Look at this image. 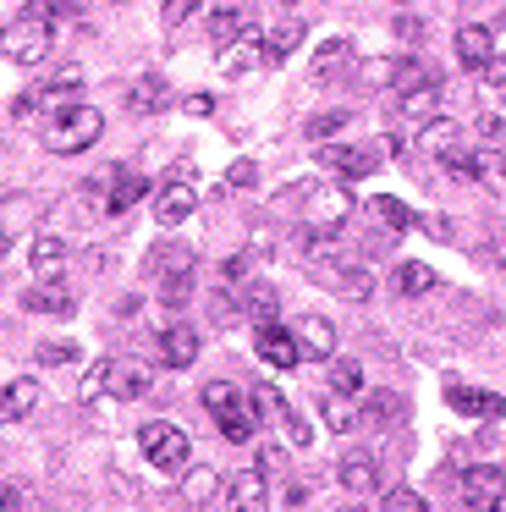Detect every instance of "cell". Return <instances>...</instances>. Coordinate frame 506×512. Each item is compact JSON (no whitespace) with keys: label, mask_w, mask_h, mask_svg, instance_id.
<instances>
[{"label":"cell","mask_w":506,"mask_h":512,"mask_svg":"<svg viewBox=\"0 0 506 512\" xmlns=\"http://www.w3.org/2000/svg\"><path fill=\"white\" fill-rule=\"evenodd\" d=\"M0 56L17 61V67H39V61L50 56V23H44V17H28V12H22L17 23L0 28Z\"/></svg>","instance_id":"cell-4"},{"label":"cell","mask_w":506,"mask_h":512,"mask_svg":"<svg viewBox=\"0 0 506 512\" xmlns=\"http://www.w3.org/2000/svg\"><path fill=\"white\" fill-rule=\"evenodd\" d=\"M446 402H451L457 413H468V419H506V397L479 391V386H451Z\"/></svg>","instance_id":"cell-13"},{"label":"cell","mask_w":506,"mask_h":512,"mask_svg":"<svg viewBox=\"0 0 506 512\" xmlns=\"http://www.w3.org/2000/svg\"><path fill=\"white\" fill-rule=\"evenodd\" d=\"M325 287L330 292H341V298H352V303H363L374 292V276L363 265H330L325 270Z\"/></svg>","instance_id":"cell-21"},{"label":"cell","mask_w":506,"mask_h":512,"mask_svg":"<svg viewBox=\"0 0 506 512\" xmlns=\"http://www.w3.org/2000/svg\"><path fill=\"white\" fill-rule=\"evenodd\" d=\"M341 485H347L352 496H374V485H380V457L374 452H347L341 457Z\"/></svg>","instance_id":"cell-19"},{"label":"cell","mask_w":506,"mask_h":512,"mask_svg":"<svg viewBox=\"0 0 506 512\" xmlns=\"http://www.w3.org/2000/svg\"><path fill=\"white\" fill-rule=\"evenodd\" d=\"M138 446H143V457H149L160 474H182L187 457H193L187 435L176 430V424H165V419H149V424H143V430H138Z\"/></svg>","instance_id":"cell-5"},{"label":"cell","mask_w":506,"mask_h":512,"mask_svg":"<svg viewBox=\"0 0 506 512\" xmlns=\"http://www.w3.org/2000/svg\"><path fill=\"white\" fill-rule=\"evenodd\" d=\"M209 34L220 39V45H231V39L248 34V12H237V6H220L215 17H209Z\"/></svg>","instance_id":"cell-34"},{"label":"cell","mask_w":506,"mask_h":512,"mask_svg":"<svg viewBox=\"0 0 506 512\" xmlns=\"http://www.w3.org/2000/svg\"><path fill=\"white\" fill-rule=\"evenodd\" d=\"M292 331H297V347H303V358H325V364H330V353H336V325H330L325 314H303Z\"/></svg>","instance_id":"cell-12"},{"label":"cell","mask_w":506,"mask_h":512,"mask_svg":"<svg viewBox=\"0 0 506 512\" xmlns=\"http://www.w3.org/2000/svg\"><path fill=\"white\" fill-rule=\"evenodd\" d=\"M281 430L292 435V446H308V441H314V430L303 424V413H297V408H281Z\"/></svg>","instance_id":"cell-45"},{"label":"cell","mask_w":506,"mask_h":512,"mask_svg":"<svg viewBox=\"0 0 506 512\" xmlns=\"http://www.w3.org/2000/svg\"><path fill=\"white\" fill-rule=\"evenodd\" d=\"M325 424H330L336 435H347V430H358V424H363V413H358V408H352V402L336 391V397H325Z\"/></svg>","instance_id":"cell-37"},{"label":"cell","mask_w":506,"mask_h":512,"mask_svg":"<svg viewBox=\"0 0 506 512\" xmlns=\"http://www.w3.org/2000/svg\"><path fill=\"white\" fill-rule=\"evenodd\" d=\"M6 507H28V490H17V485H0V512Z\"/></svg>","instance_id":"cell-50"},{"label":"cell","mask_w":506,"mask_h":512,"mask_svg":"<svg viewBox=\"0 0 506 512\" xmlns=\"http://www.w3.org/2000/svg\"><path fill=\"white\" fill-rule=\"evenodd\" d=\"M319 160H325L336 177H347V182H358V177H374L380 171V149L374 144H330V149H319Z\"/></svg>","instance_id":"cell-8"},{"label":"cell","mask_w":506,"mask_h":512,"mask_svg":"<svg viewBox=\"0 0 506 512\" xmlns=\"http://www.w3.org/2000/svg\"><path fill=\"white\" fill-rule=\"evenodd\" d=\"M215 424H220V435H226L231 446H242V441H253V424H259V413H253V402L242 397V402H231L226 413H215Z\"/></svg>","instance_id":"cell-26"},{"label":"cell","mask_w":506,"mask_h":512,"mask_svg":"<svg viewBox=\"0 0 506 512\" xmlns=\"http://www.w3.org/2000/svg\"><path fill=\"white\" fill-rule=\"evenodd\" d=\"M193 358H198V325H165L160 331V364L187 369Z\"/></svg>","instance_id":"cell-14"},{"label":"cell","mask_w":506,"mask_h":512,"mask_svg":"<svg viewBox=\"0 0 506 512\" xmlns=\"http://www.w3.org/2000/svg\"><path fill=\"white\" fill-rule=\"evenodd\" d=\"M11 254V232H6V221H0V259Z\"/></svg>","instance_id":"cell-54"},{"label":"cell","mask_w":506,"mask_h":512,"mask_svg":"<svg viewBox=\"0 0 506 512\" xmlns=\"http://www.w3.org/2000/svg\"><path fill=\"white\" fill-rule=\"evenodd\" d=\"M402 298H424L429 287H435V270L429 265H396V281H391Z\"/></svg>","instance_id":"cell-31"},{"label":"cell","mask_w":506,"mask_h":512,"mask_svg":"<svg viewBox=\"0 0 506 512\" xmlns=\"http://www.w3.org/2000/svg\"><path fill=\"white\" fill-rule=\"evenodd\" d=\"M380 507H385V512H424V507H429V501H424V496H418V490H391V496H385V501H380Z\"/></svg>","instance_id":"cell-44"},{"label":"cell","mask_w":506,"mask_h":512,"mask_svg":"<svg viewBox=\"0 0 506 512\" xmlns=\"http://www.w3.org/2000/svg\"><path fill=\"white\" fill-rule=\"evenodd\" d=\"M341 127H347V111H325V116H314V122H308V138H314V144H325V138H336Z\"/></svg>","instance_id":"cell-42"},{"label":"cell","mask_w":506,"mask_h":512,"mask_svg":"<svg viewBox=\"0 0 506 512\" xmlns=\"http://www.w3.org/2000/svg\"><path fill=\"white\" fill-rule=\"evenodd\" d=\"M193 210H198V188H193V182L176 177V182H165V188H154V221H160V226H182Z\"/></svg>","instance_id":"cell-10"},{"label":"cell","mask_w":506,"mask_h":512,"mask_svg":"<svg viewBox=\"0 0 506 512\" xmlns=\"http://www.w3.org/2000/svg\"><path fill=\"white\" fill-rule=\"evenodd\" d=\"M440 160H446V171H451V177H462V182H473V177L484 171V155H479V149H462V144L446 149Z\"/></svg>","instance_id":"cell-38"},{"label":"cell","mask_w":506,"mask_h":512,"mask_svg":"<svg viewBox=\"0 0 506 512\" xmlns=\"http://www.w3.org/2000/svg\"><path fill=\"white\" fill-rule=\"evenodd\" d=\"M182 501L187 507H215L220 501V474L215 468H182Z\"/></svg>","instance_id":"cell-22"},{"label":"cell","mask_w":506,"mask_h":512,"mask_svg":"<svg viewBox=\"0 0 506 512\" xmlns=\"http://www.w3.org/2000/svg\"><path fill=\"white\" fill-rule=\"evenodd\" d=\"M253 347H259V358L270 369H292L297 358H303V347H297V331H286L281 320H259V331H253Z\"/></svg>","instance_id":"cell-9"},{"label":"cell","mask_w":506,"mask_h":512,"mask_svg":"<svg viewBox=\"0 0 506 512\" xmlns=\"http://www.w3.org/2000/svg\"><path fill=\"white\" fill-rule=\"evenodd\" d=\"M77 12H83V0H28V17H44V23H61Z\"/></svg>","instance_id":"cell-39"},{"label":"cell","mask_w":506,"mask_h":512,"mask_svg":"<svg viewBox=\"0 0 506 512\" xmlns=\"http://www.w3.org/2000/svg\"><path fill=\"white\" fill-rule=\"evenodd\" d=\"M402 116H407L413 127L435 122V116H440V83L429 78V83H418V89H407V94H402Z\"/></svg>","instance_id":"cell-23"},{"label":"cell","mask_w":506,"mask_h":512,"mask_svg":"<svg viewBox=\"0 0 506 512\" xmlns=\"http://www.w3.org/2000/svg\"><path fill=\"white\" fill-rule=\"evenodd\" d=\"M396 34H402V39H418V34H424V23H413V17H402V23H396Z\"/></svg>","instance_id":"cell-53"},{"label":"cell","mask_w":506,"mask_h":512,"mask_svg":"<svg viewBox=\"0 0 506 512\" xmlns=\"http://www.w3.org/2000/svg\"><path fill=\"white\" fill-rule=\"evenodd\" d=\"M77 358H83V353H77L72 342H50V347H39V364H55V369H72Z\"/></svg>","instance_id":"cell-43"},{"label":"cell","mask_w":506,"mask_h":512,"mask_svg":"<svg viewBox=\"0 0 506 512\" xmlns=\"http://www.w3.org/2000/svg\"><path fill=\"white\" fill-rule=\"evenodd\" d=\"M248 402H253V408H259V419H275V424H281V408H286V402H281V397H275V391H270V386H259V391H253V397H248Z\"/></svg>","instance_id":"cell-46"},{"label":"cell","mask_w":506,"mask_h":512,"mask_svg":"<svg viewBox=\"0 0 506 512\" xmlns=\"http://www.w3.org/2000/svg\"><path fill=\"white\" fill-rule=\"evenodd\" d=\"M226 182L231 188H253V182H259V166H253V160H237V166L226 171Z\"/></svg>","instance_id":"cell-48"},{"label":"cell","mask_w":506,"mask_h":512,"mask_svg":"<svg viewBox=\"0 0 506 512\" xmlns=\"http://www.w3.org/2000/svg\"><path fill=\"white\" fill-rule=\"evenodd\" d=\"M77 94H83V72H55L50 83H44V89H33L28 100H17V116H33V111H55L61 116L66 105H77Z\"/></svg>","instance_id":"cell-7"},{"label":"cell","mask_w":506,"mask_h":512,"mask_svg":"<svg viewBox=\"0 0 506 512\" xmlns=\"http://www.w3.org/2000/svg\"><path fill=\"white\" fill-rule=\"evenodd\" d=\"M143 193H149V182H143V177H132V171H116V177H110V215L132 210Z\"/></svg>","instance_id":"cell-30"},{"label":"cell","mask_w":506,"mask_h":512,"mask_svg":"<svg viewBox=\"0 0 506 512\" xmlns=\"http://www.w3.org/2000/svg\"><path fill=\"white\" fill-rule=\"evenodd\" d=\"M396 6H407V0H396Z\"/></svg>","instance_id":"cell-57"},{"label":"cell","mask_w":506,"mask_h":512,"mask_svg":"<svg viewBox=\"0 0 506 512\" xmlns=\"http://www.w3.org/2000/svg\"><path fill=\"white\" fill-rule=\"evenodd\" d=\"M259 67H264V39H253V34L231 39V45L220 50V72H226V78H248V72H259Z\"/></svg>","instance_id":"cell-15"},{"label":"cell","mask_w":506,"mask_h":512,"mask_svg":"<svg viewBox=\"0 0 506 512\" xmlns=\"http://www.w3.org/2000/svg\"><path fill=\"white\" fill-rule=\"evenodd\" d=\"M462 144V133H457V122H446V116H435V122H424L418 127V149H424V155H446V149H457Z\"/></svg>","instance_id":"cell-28"},{"label":"cell","mask_w":506,"mask_h":512,"mask_svg":"<svg viewBox=\"0 0 506 512\" xmlns=\"http://www.w3.org/2000/svg\"><path fill=\"white\" fill-rule=\"evenodd\" d=\"M275 507H308V490H303V485H292L281 501H275Z\"/></svg>","instance_id":"cell-52"},{"label":"cell","mask_w":506,"mask_h":512,"mask_svg":"<svg viewBox=\"0 0 506 512\" xmlns=\"http://www.w3.org/2000/svg\"><path fill=\"white\" fill-rule=\"evenodd\" d=\"M149 386H154V369L138 364V358H105V364L88 375V391H105V397H116V402L143 397Z\"/></svg>","instance_id":"cell-3"},{"label":"cell","mask_w":506,"mask_h":512,"mask_svg":"<svg viewBox=\"0 0 506 512\" xmlns=\"http://www.w3.org/2000/svg\"><path fill=\"white\" fill-rule=\"evenodd\" d=\"M160 17H165V23H187V17H198V0H165V6H160Z\"/></svg>","instance_id":"cell-47"},{"label":"cell","mask_w":506,"mask_h":512,"mask_svg":"<svg viewBox=\"0 0 506 512\" xmlns=\"http://www.w3.org/2000/svg\"><path fill=\"white\" fill-rule=\"evenodd\" d=\"M358 413H363V424H396L402 419V397H396V391H374Z\"/></svg>","instance_id":"cell-33"},{"label":"cell","mask_w":506,"mask_h":512,"mask_svg":"<svg viewBox=\"0 0 506 512\" xmlns=\"http://www.w3.org/2000/svg\"><path fill=\"white\" fill-rule=\"evenodd\" d=\"M501 188H506V166H501Z\"/></svg>","instance_id":"cell-55"},{"label":"cell","mask_w":506,"mask_h":512,"mask_svg":"<svg viewBox=\"0 0 506 512\" xmlns=\"http://www.w3.org/2000/svg\"><path fill=\"white\" fill-rule=\"evenodd\" d=\"M127 105H132L138 116L160 111V105H165V83H160V78H138V83H132V94H127Z\"/></svg>","instance_id":"cell-36"},{"label":"cell","mask_w":506,"mask_h":512,"mask_svg":"<svg viewBox=\"0 0 506 512\" xmlns=\"http://www.w3.org/2000/svg\"><path fill=\"white\" fill-rule=\"evenodd\" d=\"M28 259H33V276H39V281H55L66 270V243H61V237H33Z\"/></svg>","instance_id":"cell-25"},{"label":"cell","mask_w":506,"mask_h":512,"mask_svg":"<svg viewBox=\"0 0 506 512\" xmlns=\"http://www.w3.org/2000/svg\"><path fill=\"white\" fill-rule=\"evenodd\" d=\"M347 61H352V45H347V39H330V45H319V56H314V78H319V83L336 78Z\"/></svg>","instance_id":"cell-32"},{"label":"cell","mask_w":506,"mask_h":512,"mask_svg":"<svg viewBox=\"0 0 506 512\" xmlns=\"http://www.w3.org/2000/svg\"><path fill=\"white\" fill-rule=\"evenodd\" d=\"M242 309H248L253 320H275V314H281V292H275L270 281H242Z\"/></svg>","instance_id":"cell-29"},{"label":"cell","mask_w":506,"mask_h":512,"mask_svg":"<svg viewBox=\"0 0 506 512\" xmlns=\"http://www.w3.org/2000/svg\"><path fill=\"white\" fill-rule=\"evenodd\" d=\"M154 281H160L165 303H187L193 298V281H198V254L187 243H165L154 254Z\"/></svg>","instance_id":"cell-2"},{"label":"cell","mask_w":506,"mask_h":512,"mask_svg":"<svg viewBox=\"0 0 506 512\" xmlns=\"http://www.w3.org/2000/svg\"><path fill=\"white\" fill-rule=\"evenodd\" d=\"M99 133H105V111L77 100L44 127V149H50V155H83V149L99 144Z\"/></svg>","instance_id":"cell-1"},{"label":"cell","mask_w":506,"mask_h":512,"mask_svg":"<svg viewBox=\"0 0 506 512\" xmlns=\"http://www.w3.org/2000/svg\"><path fill=\"white\" fill-rule=\"evenodd\" d=\"M352 199L341 188H303V232H341Z\"/></svg>","instance_id":"cell-6"},{"label":"cell","mask_w":506,"mask_h":512,"mask_svg":"<svg viewBox=\"0 0 506 512\" xmlns=\"http://www.w3.org/2000/svg\"><path fill=\"white\" fill-rule=\"evenodd\" d=\"M484 83H490L495 94H506V61H501V56H490V67H484Z\"/></svg>","instance_id":"cell-49"},{"label":"cell","mask_w":506,"mask_h":512,"mask_svg":"<svg viewBox=\"0 0 506 512\" xmlns=\"http://www.w3.org/2000/svg\"><path fill=\"white\" fill-rule=\"evenodd\" d=\"M22 309H28V314H61V320H66V314L77 309V298L61 287V281H33V287L22 292Z\"/></svg>","instance_id":"cell-16"},{"label":"cell","mask_w":506,"mask_h":512,"mask_svg":"<svg viewBox=\"0 0 506 512\" xmlns=\"http://www.w3.org/2000/svg\"><path fill=\"white\" fill-rule=\"evenodd\" d=\"M369 215L385 226V232H396V237H402V232H413V226H418V215L407 210L402 199H391V193H374V199H369Z\"/></svg>","instance_id":"cell-24"},{"label":"cell","mask_w":506,"mask_h":512,"mask_svg":"<svg viewBox=\"0 0 506 512\" xmlns=\"http://www.w3.org/2000/svg\"><path fill=\"white\" fill-rule=\"evenodd\" d=\"M297 45H303V17H281L270 28V39H264V67H281Z\"/></svg>","instance_id":"cell-20"},{"label":"cell","mask_w":506,"mask_h":512,"mask_svg":"<svg viewBox=\"0 0 506 512\" xmlns=\"http://www.w3.org/2000/svg\"><path fill=\"white\" fill-rule=\"evenodd\" d=\"M330 391H341V397L363 391V364L358 358H330Z\"/></svg>","instance_id":"cell-35"},{"label":"cell","mask_w":506,"mask_h":512,"mask_svg":"<svg viewBox=\"0 0 506 512\" xmlns=\"http://www.w3.org/2000/svg\"><path fill=\"white\" fill-rule=\"evenodd\" d=\"M231 402H242V391L231 386V380H209V386H204V408L209 413H226Z\"/></svg>","instance_id":"cell-40"},{"label":"cell","mask_w":506,"mask_h":512,"mask_svg":"<svg viewBox=\"0 0 506 512\" xmlns=\"http://www.w3.org/2000/svg\"><path fill=\"white\" fill-rule=\"evenodd\" d=\"M110 6H127V0H110Z\"/></svg>","instance_id":"cell-56"},{"label":"cell","mask_w":506,"mask_h":512,"mask_svg":"<svg viewBox=\"0 0 506 512\" xmlns=\"http://www.w3.org/2000/svg\"><path fill=\"white\" fill-rule=\"evenodd\" d=\"M506 490V468H495V463H473V468H462V496H468V507H479V512H490V501Z\"/></svg>","instance_id":"cell-11"},{"label":"cell","mask_w":506,"mask_h":512,"mask_svg":"<svg viewBox=\"0 0 506 512\" xmlns=\"http://www.w3.org/2000/svg\"><path fill=\"white\" fill-rule=\"evenodd\" d=\"M231 507H248V512L275 507L270 490H264V468H248V474H237V485H231Z\"/></svg>","instance_id":"cell-27"},{"label":"cell","mask_w":506,"mask_h":512,"mask_svg":"<svg viewBox=\"0 0 506 512\" xmlns=\"http://www.w3.org/2000/svg\"><path fill=\"white\" fill-rule=\"evenodd\" d=\"M259 468H264V474H275V468H281V446H264V452H259Z\"/></svg>","instance_id":"cell-51"},{"label":"cell","mask_w":506,"mask_h":512,"mask_svg":"<svg viewBox=\"0 0 506 512\" xmlns=\"http://www.w3.org/2000/svg\"><path fill=\"white\" fill-rule=\"evenodd\" d=\"M39 397H44V391H39V380H28V375H22V380H11V386L0 391V424H22L33 408H39Z\"/></svg>","instance_id":"cell-18"},{"label":"cell","mask_w":506,"mask_h":512,"mask_svg":"<svg viewBox=\"0 0 506 512\" xmlns=\"http://www.w3.org/2000/svg\"><path fill=\"white\" fill-rule=\"evenodd\" d=\"M490 56H495L490 28H484V23L457 28V61H462V67H468V72H484V67H490Z\"/></svg>","instance_id":"cell-17"},{"label":"cell","mask_w":506,"mask_h":512,"mask_svg":"<svg viewBox=\"0 0 506 512\" xmlns=\"http://www.w3.org/2000/svg\"><path fill=\"white\" fill-rule=\"evenodd\" d=\"M396 94H407V89H418V83H429V67L424 61H396Z\"/></svg>","instance_id":"cell-41"}]
</instances>
